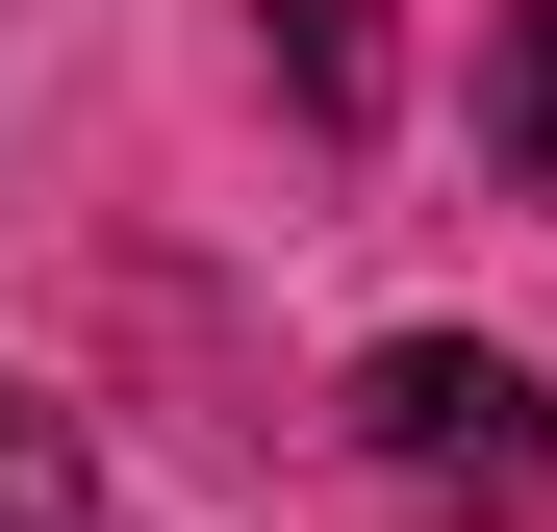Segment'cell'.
<instances>
[{"label": "cell", "mask_w": 557, "mask_h": 532, "mask_svg": "<svg viewBox=\"0 0 557 532\" xmlns=\"http://www.w3.org/2000/svg\"><path fill=\"white\" fill-rule=\"evenodd\" d=\"M355 457H381L406 507H532L557 482V406H532V355H482V330H381V355H355Z\"/></svg>", "instance_id": "6da1fadb"}, {"label": "cell", "mask_w": 557, "mask_h": 532, "mask_svg": "<svg viewBox=\"0 0 557 532\" xmlns=\"http://www.w3.org/2000/svg\"><path fill=\"white\" fill-rule=\"evenodd\" d=\"M278 102L305 127H381V0H278Z\"/></svg>", "instance_id": "7a4b0ae2"}, {"label": "cell", "mask_w": 557, "mask_h": 532, "mask_svg": "<svg viewBox=\"0 0 557 532\" xmlns=\"http://www.w3.org/2000/svg\"><path fill=\"white\" fill-rule=\"evenodd\" d=\"M482 152H507V203H557V0H507V76H482Z\"/></svg>", "instance_id": "3957f363"}, {"label": "cell", "mask_w": 557, "mask_h": 532, "mask_svg": "<svg viewBox=\"0 0 557 532\" xmlns=\"http://www.w3.org/2000/svg\"><path fill=\"white\" fill-rule=\"evenodd\" d=\"M0 532H102V482H76V406L0 381Z\"/></svg>", "instance_id": "277c9868"}]
</instances>
